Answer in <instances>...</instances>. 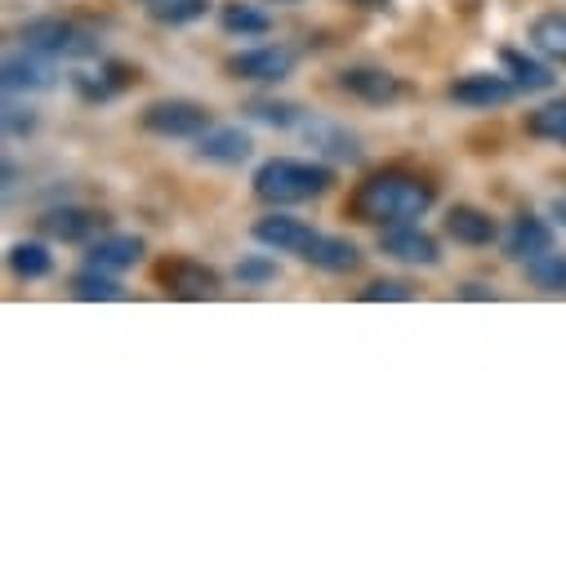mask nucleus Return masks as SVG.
Here are the masks:
<instances>
[{"label":"nucleus","mask_w":566,"mask_h":566,"mask_svg":"<svg viewBox=\"0 0 566 566\" xmlns=\"http://www.w3.org/2000/svg\"><path fill=\"white\" fill-rule=\"evenodd\" d=\"M192 144H197V157L210 166H241L250 157V134L237 125H210Z\"/></svg>","instance_id":"nucleus-14"},{"label":"nucleus","mask_w":566,"mask_h":566,"mask_svg":"<svg viewBox=\"0 0 566 566\" xmlns=\"http://www.w3.org/2000/svg\"><path fill=\"white\" fill-rule=\"evenodd\" d=\"M32 129H36V112L23 107V103H14V94H10V103H6V134L10 138H28Z\"/></svg>","instance_id":"nucleus-30"},{"label":"nucleus","mask_w":566,"mask_h":566,"mask_svg":"<svg viewBox=\"0 0 566 566\" xmlns=\"http://www.w3.org/2000/svg\"><path fill=\"white\" fill-rule=\"evenodd\" d=\"M526 134H531V138H544V144L566 148V98H553V103L535 107V112L526 116Z\"/></svg>","instance_id":"nucleus-26"},{"label":"nucleus","mask_w":566,"mask_h":566,"mask_svg":"<svg viewBox=\"0 0 566 566\" xmlns=\"http://www.w3.org/2000/svg\"><path fill=\"white\" fill-rule=\"evenodd\" d=\"M526 281L544 295H566V254L544 250V254L526 259Z\"/></svg>","instance_id":"nucleus-25"},{"label":"nucleus","mask_w":566,"mask_h":566,"mask_svg":"<svg viewBox=\"0 0 566 566\" xmlns=\"http://www.w3.org/2000/svg\"><path fill=\"white\" fill-rule=\"evenodd\" d=\"M157 281H161V291L175 295V300H214L223 291V276L210 263H197V259H166L157 268Z\"/></svg>","instance_id":"nucleus-7"},{"label":"nucleus","mask_w":566,"mask_h":566,"mask_svg":"<svg viewBox=\"0 0 566 566\" xmlns=\"http://www.w3.org/2000/svg\"><path fill=\"white\" fill-rule=\"evenodd\" d=\"M339 90H344L348 98H357V103H370V107H388V103H397V98L406 94L401 76H392L388 67H370V63L344 67V72H339Z\"/></svg>","instance_id":"nucleus-10"},{"label":"nucleus","mask_w":566,"mask_h":566,"mask_svg":"<svg viewBox=\"0 0 566 566\" xmlns=\"http://www.w3.org/2000/svg\"><path fill=\"white\" fill-rule=\"evenodd\" d=\"M144 6H157V0H144Z\"/></svg>","instance_id":"nucleus-35"},{"label":"nucleus","mask_w":566,"mask_h":566,"mask_svg":"<svg viewBox=\"0 0 566 566\" xmlns=\"http://www.w3.org/2000/svg\"><path fill=\"white\" fill-rule=\"evenodd\" d=\"M241 112L254 125H268V129H300V120L308 116L300 103H286V98H250Z\"/></svg>","instance_id":"nucleus-23"},{"label":"nucleus","mask_w":566,"mask_h":566,"mask_svg":"<svg viewBox=\"0 0 566 566\" xmlns=\"http://www.w3.org/2000/svg\"><path fill=\"white\" fill-rule=\"evenodd\" d=\"M219 28L228 36H241V41H259L272 32V19L259 10V6H245V0H228V6L219 10Z\"/></svg>","instance_id":"nucleus-21"},{"label":"nucleus","mask_w":566,"mask_h":566,"mask_svg":"<svg viewBox=\"0 0 566 566\" xmlns=\"http://www.w3.org/2000/svg\"><path fill=\"white\" fill-rule=\"evenodd\" d=\"M10 272L19 281H45L54 272V254L41 241H14L10 245Z\"/></svg>","instance_id":"nucleus-24"},{"label":"nucleus","mask_w":566,"mask_h":566,"mask_svg":"<svg viewBox=\"0 0 566 566\" xmlns=\"http://www.w3.org/2000/svg\"><path fill=\"white\" fill-rule=\"evenodd\" d=\"M447 237L455 245H491V241H500V223L478 206H451L447 210Z\"/></svg>","instance_id":"nucleus-18"},{"label":"nucleus","mask_w":566,"mask_h":566,"mask_svg":"<svg viewBox=\"0 0 566 566\" xmlns=\"http://www.w3.org/2000/svg\"><path fill=\"white\" fill-rule=\"evenodd\" d=\"M451 103L460 107H478V112H491V107H504L517 98V85L504 76V72H469L460 76L451 90H447Z\"/></svg>","instance_id":"nucleus-11"},{"label":"nucleus","mask_w":566,"mask_h":566,"mask_svg":"<svg viewBox=\"0 0 566 566\" xmlns=\"http://www.w3.org/2000/svg\"><path fill=\"white\" fill-rule=\"evenodd\" d=\"M138 259H144V237H129V232H103L90 241V254H85V263L103 272H125Z\"/></svg>","instance_id":"nucleus-16"},{"label":"nucleus","mask_w":566,"mask_h":566,"mask_svg":"<svg viewBox=\"0 0 566 566\" xmlns=\"http://www.w3.org/2000/svg\"><path fill=\"white\" fill-rule=\"evenodd\" d=\"M438 206V188L415 175V170H375L366 175L353 197H348V219L370 223V228H397V223H415Z\"/></svg>","instance_id":"nucleus-1"},{"label":"nucleus","mask_w":566,"mask_h":566,"mask_svg":"<svg viewBox=\"0 0 566 566\" xmlns=\"http://www.w3.org/2000/svg\"><path fill=\"white\" fill-rule=\"evenodd\" d=\"M59 59H50V54H41V50H19V54H10L6 59V90L19 98V94H45V90H54L59 85V67H54Z\"/></svg>","instance_id":"nucleus-9"},{"label":"nucleus","mask_w":566,"mask_h":566,"mask_svg":"<svg viewBox=\"0 0 566 566\" xmlns=\"http://www.w3.org/2000/svg\"><path fill=\"white\" fill-rule=\"evenodd\" d=\"M41 237L45 241H59V245H85L94 237L107 232V219L90 206H50L41 219H36Z\"/></svg>","instance_id":"nucleus-6"},{"label":"nucleus","mask_w":566,"mask_h":566,"mask_svg":"<svg viewBox=\"0 0 566 566\" xmlns=\"http://www.w3.org/2000/svg\"><path fill=\"white\" fill-rule=\"evenodd\" d=\"M300 129H304V138L313 144V153H322L326 161H361V148H357V138L344 129V125H335V120H326V116H304L300 120Z\"/></svg>","instance_id":"nucleus-13"},{"label":"nucleus","mask_w":566,"mask_h":566,"mask_svg":"<svg viewBox=\"0 0 566 566\" xmlns=\"http://www.w3.org/2000/svg\"><path fill=\"white\" fill-rule=\"evenodd\" d=\"M19 41H23L28 50H41V54H50V59H67V63H94V59H103L98 36H94L85 23H76V19H59V14L28 19V23L19 28Z\"/></svg>","instance_id":"nucleus-3"},{"label":"nucleus","mask_w":566,"mask_h":566,"mask_svg":"<svg viewBox=\"0 0 566 566\" xmlns=\"http://www.w3.org/2000/svg\"><path fill=\"white\" fill-rule=\"evenodd\" d=\"M144 10H148V19H157L166 28H188V23L206 19L210 0H157V6H144Z\"/></svg>","instance_id":"nucleus-27"},{"label":"nucleus","mask_w":566,"mask_h":566,"mask_svg":"<svg viewBox=\"0 0 566 566\" xmlns=\"http://www.w3.org/2000/svg\"><path fill=\"white\" fill-rule=\"evenodd\" d=\"M276 6H300V0H276Z\"/></svg>","instance_id":"nucleus-34"},{"label":"nucleus","mask_w":566,"mask_h":566,"mask_svg":"<svg viewBox=\"0 0 566 566\" xmlns=\"http://www.w3.org/2000/svg\"><path fill=\"white\" fill-rule=\"evenodd\" d=\"M553 219L566 228V197H557V201H553Z\"/></svg>","instance_id":"nucleus-33"},{"label":"nucleus","mask_w":566,"mask_h":566,"mask_svg":"<svg viewBox=\"0 0 566 566\" xmlns=\"http://www.w3.org/2000/svg\"><path fill=\"white\" fill-rule=\"evenodd\" d=\"M544 250H553V228H548V219H539V214H517V219L509 223V232H504V254L517 259V263H526V259H535V254H544Z\"/></svg>","instance_id":"nucleus-17"},{"label":"nucleus","mask_w":566,"mask_h":566,"mask_svg":"<svg viewBox=\"0 0 566 566\" xmlns=\"http://www.w3.org/2000/svg\"><path fill=\"white\" fill-rule=\"evenodd\" d=\"M361 300H366V304H410V300H415V291L406 286V281L379 276V281H370V286L361 291Z\"/></svg>","instance_id":"nucleus-29"},{"label":"nucleus","mask_w":566,"mask_h":566,"mask_svg":"<svg viewBox=\"0 0 566 566\" xmlns=\"http://www.w3.org/2000/svg\"><path fill=\"white\" fill-rule=\"evenodd\" d=\"M281 276V268H276V259L272 254H245L237 268H232V281L237 286H268V281H276Z\"/></svg>","instance_id":"nucleus-28"},{"label":"nucleus","mask_w":566,"mask_h":566,"mask_svg":"<svg viewBox=\"0 0 566 566\" xmlns=\"http://www.w3.org/2000/svg\"><path fill=\"white\" fill-rule=\"evenodd\" d=\"M254 197L263 206H304L331 192L335 170L326 161H295V157H272L254 170Z\"/></svg>","instance_id":"nucleus-2"},{"label":"nucleus","mask_w":566,"mask_h":566,"mask_svg":"<svg viewBox=\"0 0 566 566\" xmlns=\"http://www.w3.org/2000/svg\"><path fill=\"white\" fill-rule=\"evenodd\" d=\"M379 254H388L392 263H406V268H438V263H442L438 237L423 232V228H415V223L379 228Z\"/></svg>","instance_id":"nucleus-8"},{"label":"nucleus","mask_w":566,"mask_h":566,"mask_svg":"<svg viewBox=\"0 0 566 566\" xmlns=\"http://www.w3.org/2000/svg\"><path fill=\"white\" fill-rule=\"evenodd\" d=\"M72 295L81 304H120L125 300V286L116 281V272H103V268H90L85 263V272L72 276Z\"/></svg>","instance_id":"nucleus-22"},{"label":"nucleus","mask_w":566,"mask_h":566,"mask_svg":"<svg viewBox=\"0 0 566 566\" xmlns=\"http://www.w3.org/2000/svg\"><path fill=\"white\" fill-rule=\"evenodd\" d=\"M526 41L539 59H548L553 67H566V10H548V14L531 19Z\"/></svg>","instance_id":"nucleus-20"},{"label":"nucleus","mask_w":566,"mask_h":566,"mask_svg":"<svg viewBox=\"0 0 566 566\" xmlns=\"http://www.w3.org/2000/svg\"><path fill=\"white\" fill-rule=\"evenodd\" d=\"M460 300H495V291L491 286H482V281H464V286H460Z\"/></svg>","instance_id":"nucleus-31"},{"label":"nucleus","mask_w":566,"mask_h":566,"mask_svg":"<svg viewBox=\"0 0 566 566\" xmlns=\"http://www.w3.org/2000/svg\"><path fill=\"white\" fill-rule=\"evenodd\" d=\"M254 241L259 245H268V250H276V254H300L304 259V250L313 245V228L304 223V219H295V214H281V210H272V214H263V219H254Z\"/></svg>","instance_id":"nucleus-12"},{"label":"nucleus","mask_w":566,"mask_h":566,"mask_svg":"<svg viewBox=\"0 0 566 566\" xmlns=\"http://www.w3.org/2000/svg\"><path fill=\"white\" fill-rule=\"evenodd\" d=\"M353 6L366 14H379V10H392V0H353Z\"/></svg>","instance_id":"nucleus-32"},{"label":"nucleus","mask_w":566,"mask_h":566,"mask_svg":"<svg viewBox=\"0 0 566 566\" xmlns=\"http://www.w3.org/2000/svg\"><path fill=\"white\" fill-rule=\"evenodd\" d=\"M500 67H504V76L517 85V94H548V90L557 85L553 67H548L544 59H535V54H526V50H513V45L500 50Z\"/></svg>","instance_id":"nucleus-15"},{"label":"nucleus","mask_w":566,"mask_h":566,"mask_svg":"<svg viewBox=\"0 0 566 566\" xmlns=\"http://www.w3.org/2000/svg\"><path fill=\"white\" fill-rule=\"evenodd\" d=\"M138 125L157 138H201L214 125V116L206 103H192V98H157L144 107Z\"/></svg>","instance_id":"nucleus-4"},{"label":"nucleus","mask_w":566,"mask_h":566,"mask_svg":"<svg viewBox=\"0 0 566 566\" xmlns=\"http://www.w3.org/2000/svg\"><path fill=\"white\" fill-rule=\"evenodd\" d=\"M295 50H286V45H250V50H241V54H232L228 63H223V72L232 76V81H250V85H281L291 72H295Z\"/></svg>","instance_id":"nucleus-5"},{"label":"nucleus","mask_w":566,"mask_h":566,"mask_svg":"<svg viewBox=\"0 0 566 566\" xmlns=\"http://www.w3.org/2000/svg\"><path fill=\"white\" fill-rule=\"evenodd\" d=\"M304 263L344 276V272H357V268H361V250H357L348 237H326V232H317L313 245L304 250Z\"/></svg>","instance_id":"nucleus-19"}]
</instances>
